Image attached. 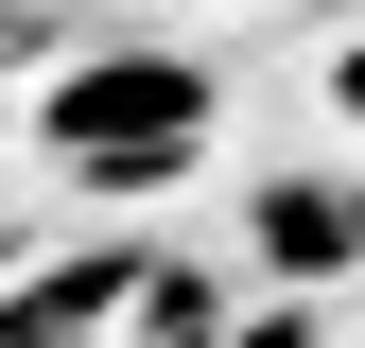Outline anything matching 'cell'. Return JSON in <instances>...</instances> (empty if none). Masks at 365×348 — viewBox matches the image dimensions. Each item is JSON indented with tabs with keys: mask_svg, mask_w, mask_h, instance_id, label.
Segmentation results:
<instances>
[{
	"mask_svg": "<svg viewBox=\"0 0 365 348\" xmlns=\"http://www.w3.org/2000/svg\"><path fill=\"white\" fill-rule=\"evenodd\" d=\"M35 140H53L70 192H174L192 140H209V70L157 53V35H105V53H70L35 87Z\"/></svg>",
	"mask_w": 365,
	"mask_h": 348,
	"instance_id": "obj_1",
	"label": "cell"
},
{
	"mask_svg": "<svg viewBox=\"0 0 365 348\" xmlns=\"http://www.w3.org/2000/svg\"><path fill=\"white\" fill-rule=\"evenodd\" d=\"M261 244H279L296 279H348V261H365V192H313V174H279V192H261Z\"/></svg>",
	"mask_w": 365,
	"mask_h": 348,
	"instance_id": "obj_2",
	"label": "cell"
},
{
	"mask_svg": "<svg viewBox=\"0 0 365 348\" xmlns=\"http://www.w3.org/2000/svg\"><path fill=\"white\" fill-rule=\"evenodd\" d=\"M226 348H331V314H261V331H226Z\"/></svg>",
	"mask_w": 365,
	"mask_h": 348,
	"instance_id": "obj_3",
	"label": "cell"
},
{
	"mask_svg": "<svg viewBox=\"0 0 365 348\" xmlns=\"http://www.w3.org/2000/svg\"><path fill=\"white\" fill-rule=\"evenodd\" d=\"M331 105H348V122H365V35H348V53H331Z\"/></svg>",
	"mask_w": 365,
	"mask_h": 348,
	"instance_id": "obj_4",
	"label": "cell"
}]
</instances>
